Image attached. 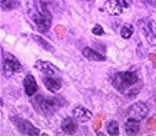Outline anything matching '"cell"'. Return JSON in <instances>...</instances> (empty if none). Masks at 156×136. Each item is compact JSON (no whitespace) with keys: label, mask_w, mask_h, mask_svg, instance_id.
Here are the masks:
<instances>
[{"label":"cell","mask_w":156,"mask_h":136,"mask_svg":"<svg viewBox=\"0 0 156 136\" xmlns=\"http://www.w3.org/2000/svg\"><path fill=\"white\" fill-rule=\"evenodd\" d=\"M29 16L40 32H47L51 27L52 15L42 0H32L29 4Z\"/></svg>","instance_id":"cell-1"},{"label":"cell","mask_w":156,"mask_h":136,"mask_svg":"<svg viewBox=\"0 0 156 136\" xmlns=\"http://www.w3.org/2000/svg\"><path fill=\"white\" fill-rule=\"evenodd\" d=\"M112 85L122 94H128L131 92V94H136L133 92V89H140L141 83L136 73L126 71V72H118L113 75L112 78Z\"/></svg>","instance_id":"cell-2"},{"label":"cell","mask_w":156,"mask_h":136,"mask_svg":"<svg viewBox=\"0 0 156 136\" xmlns=\"http://www.w3.org/2000/svg\"><path fill=\"white\" fill-rule=\"evenodd\" d=\"M35 109L42 115H52L65 105L62 96H50V95H36L31 100Z\"/></svg>","instance_id":"cell-3"},{"label":"cell","mask_w":156,"mask_h":136,"mask_svg":"<svg viewBox=\"0 0 156 136\" xmlns=\"http://www.w3.org/2000/svg\"><path fill=\"white\" fill-rule=\"evenodd\" d=\"M138 29L151 46H156V25L152 19L144 17L138 21Z\"/></svg>","instance_id":"cell-4"},{"label":"cell","mask_w":156,"mask_h":136,"mask_svg":"<svg viewBox=\"0 0 156 136\" xmlns=\"http://www.w3.org/2000/svg\"><path fill=\"white\" fill-rule=\"evenodd\" d=\"M21 71L23 66L20 65V62L11 54H6V58L3 61V73L6 78H10L15 73H20Z\"/></svg>","instance_id":"cell-5"},{"label":"cell","mask_w":156,"mask_h":136,"mask_svg":"<svg viewBox=\"0 0 156 136\" xmlns=\"http://www.w3.org/2000/svg\"><path fill=\"white\" fill-rule=\"evenodd\" d=\"M11 120H12V124L16 126V129L20 131L21 134H24V135H31V136L40 135V131H38V129L35 127L30 121L19 118V116L11 118Z\"/></svg>","instance_id":"cell-6"},{"label":"cell","mask_w":156,"mask_h":136,"mask_svg":"<svg viewBox=\"0 0 156 136\" xmlns=\"http://www.w3.org/2000/svg\"><path fill=\"white\" fill-rule=\"evenodd\" d=\"M147 114H149V106L143 102L134 103L128 109V118H134L139 121L144 120L147 116Z\"/></svg>","instance_id":"cell-7"},{"label":"cell","mask_w":156,"mask_h":136,"mask_svg":"<svg viewBox=\"0 0 156 136\" xmlns=\"http://www.w3.org/2000/svg\"><path fill=\"white\" fill-rule=\"evenodd\" d=\"M34 68L37 69L38 72L44 73L45 75H57L60 73V69H58L56 66H53L51 62L47 61H42V60H38L35 62Z\"/></svg>","instance_id":"cell-8"},{"label":"cell","mask_w":156,"mask_h":136,"mask_svg":"<svg viewBox=\"0 0 156 136\" xmlns=\"http://www.w3.org/2000/svg\"><path fill=\"white\" fill-rule=\"evenodd\" d=\"M73 116L78 123H87L92 118V111L82 105H77L73 109Z\"/></svg>","instance_id":"cell-9"},{"label":"cell","mask_w":156,"mask_h":136,"mask_svg":"<svg viewBox=\"0 0 156 136\" xmlns=\"http://www.w3.org/2000/svg\"><path fill=\"white\" fill-rule=\"evenodd\" d=\"M44 84L47 90L56 93L62 88V82L60 78H57L56 75H45L44 77Z\"/></svg>","instance_id":"cell-10"},{"label":"cell","mask_w":156,"mask_h":136,"mask_svg":"<svg viewBox=\"0 0 156 136\" xmlns=\"http://www.w3.org/2000/svg\"><path fill=\"white\" fill-rule=\"evenodd\" d=\"M82 54L87 58L88 61H92V62H104L105 61V56L104 54L94 51L90 47H84L82 50Z\"/></svg>","instance_id":"cell-11"},{"label":"cell","mask_w":156,"mask_h":136,"mask_svg":"<svg viewBox=\"0 0 156 136\" xmlns=\"http://www.w3.org/2000/svg\"><path fill=\"white\" fill-rule=\"evenodd\" d=\"M104 10L109 15L118 16L123 12L124 8L118 3V0H108V2H105V4H104Z\"/></svg>","instance_id":"cell-12"},{"label":"cell","mask_w":156,"mask_h":136,"mask_svg":"<svg viewBox=\"0 0 156 136\" xmlns=\"http://www.w3.org/2000/svg\"><path fill=\"white\" fill-rule=\"evenodd\" d=\"M24 89L29 96L35 95V93L37 92V83H36L35 77L32 74H27L24 78Z\"/></svg>","instance_id":"cell-13"},{"label":"cell","mask_w":156,"mask_h":136,"mask_svg":"<svg viewBox=\"0 0 156 136\" xmlns=\"http://www.w3.org/2000/svg\"><path fill=\"white\" fill-rule=\"evenodd\" d=\"M124 130L126 135H136L140 130V121L134 118H128L124 123Z\"/></svg>","instance_id":"cell-14"},{"label":"cell","mask_w":156,"mask_h":136,"mask_svg":"<svg viewBox=\"0 0 156 136\" xmlns=\"http://www.w3.org/2000/svg\"><path fill=\"white\" fill-rule=\"evenodd\" d=\"M77 123L74 119L72 118H65L61 123V130L65 132V134H68V135H73L77 132Z\"/></svg>","instance_id":"cell-15"},{"label":"cell","mask_w":156,"mask_h":136,"mask_svg":"<svg viewBox=\"0 0 156 136\" xmlns=\"http://www.w3.org/2000/svg\"><path fill=\"white\" fill-rule=\"evenodd\" d=\"M32 38H34V41L37 44V45H40L42 48H45L46 51H48V52H55V47L51 45V44H48L47 41H45L42 37H40V36H37V35H32Z\"/></svg>","instance_id":"cell-16"},{"label":"cell","mask_w":156,"mask_h":136,"mask_svg":"<svg viewBox=\"0 0 156 136\" xmlns=\"http://www.w3.org/2000/svg\"><path fill=\"white\" fill-rule=\"evenodd\" d=\"M134 33V27L130 25V24H124L120 29V36L123 38H125V40H128V38H130Z\"/></svg>","instance_id":"cell-17"},{"label":"cell","mask_w":156,"mask_h":136,"mask_svg":"<svg viewBox=\"0 0 156 136\" xmlns=\"http://www.w3.org/2000/svg\"><path fill=\"white\" fill-rule=\"evenodd\" d=\"M107 130H108L109 135H119V124H118V121H115V120L109 121L108 125H107Z\"/></svg>","instance_id":"cell-18"},{"label":"cell","mask_w":156,"mask_h":136,"mask_svg":"<svg viewBox=\"0 0 156 136\" xmlns=\"http://www.w3.org/2000/svg\"><path fill=\"white\" fill-rule=\"evenodd\" d=\"M0 5H2L3 11H9L16 6V0H2V2H0Z\"/></svg>","instance_id":"cell-19"},{"label":"cell","mask_w":156,"mask_h":136,"mask_svg":"<svg viewBox=\"0 0 156 136\" xmlns=\"http://www.w3.org/2000/svg\"><path fill=\"white\" fill-rule=\"evenodd\" d=\"M92 32H93L94 35H97V36H102V35H104V30H103V27H102L99 24H97V25L93 26Z\"/></svg>","instance_id":"cell-20"},{"label":"cell","mask_w":156,"mask_h":136,"mask_svg":"<svg viewBox=\"0 0 156 136\" xmlns=\"http://www.w3.org/2000/svg\"><path fill=\"white\" fill-rule=\"evenodd\" d=\"M118 3H119L124 9H126V8H129V6L131 5V0H118Z\"/></svg>","instance_id":"cell-21"},{"label":"cell","mask_w":156,"mask_h":136,"mask_svg":"<svg viewBox=\"0 0 156 136\" xmlns=\"http://www.w3.org/2000/svg\"><path fill=\"white\" fill-rule=\"evenodd\" d=\"M146 3H147V4H150L151 6L156 8V0H146Z\"/></svg>","instance_id":"cell-22"},{"label":"cell","mask_w":156,"mask_h":136,"mask_svg":"<svg viewBox=\"0 0 156 136\" xmlns=\"http://www.w3.org/2000/svg\"><path fill=\"white\" fill-rule=\"evenodd\" d=\"M88 2H90V0H88Z\"/></svg>","instance_id":"cell-23"}]
</instances>
